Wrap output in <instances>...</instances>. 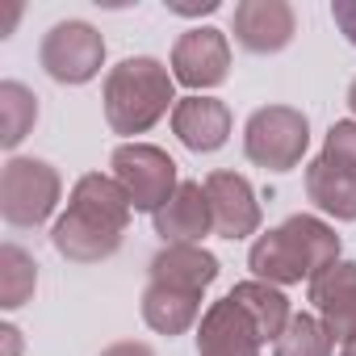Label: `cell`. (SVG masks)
Segmentation results:
<instances>
[{"mask_svg": "<svg viewBox=\"0 0 356 356\" xmlns=\"http://www.w3.org/2000/svg\"><path fill=\"white\" fill-rule=\"evenodd\" d=\"M130 197L113 176L88 172L76 181L67 214L55 222L51 243L63 260L72 264H101L122 248L126 222H130Z\"/></svg>", "mask_w": 356, "mask_h": 356, "instance_id": "6da1fadb", "label": "cell"}, {"mask_svg": "<svg viewBox=\"0 0 356 356\" xmlns=\"http://www.w3.org/2000/svg\"><path fill=\"white\" fill-rule=\"evenodd\" d=\"M339 260V235L310 214H293L268 235H260L248 252V264L260 281L268 285H293V281H314L323 268Z\"/></svg>", "mask_w": 356, "mask_h": 356, "instance_id": "7a4b0ae2", "label": "cell"}, {"mask_svg": "<svg viewBox=\"0 0 356 356\" xmlns=\"http://www.w3.org/2000/svg\"><path fill=\"white\" fill-rule=\"evenodd\" d=\"M172 101H176L172 97V72L151 55L122 59L105 76V118L118 134L151 130L168 113Z\"/></svg>", "mask_w": 356, "mask_h": 356, "instance_id": "3957f363", "label": "cell"}, {"mask_svg": "<svg viewBox=\"0 0 356 356\" xmlns=\"http://www.w3.org/2000/svg\"><path fill=\"white\" fill-rule=\"evenodd\" d=\"M59 172L47 159H26L13 155L0 172V214L9 227H38L55 214L59 206Z\"/></svg>", "mask_w": 356, "mask_h": 356, "instance_id": "277c9868", "label": "cell"}, {"mask_svg": "<svg viewBox=\"0 0 356 356\" xmlns=\"http://www.w3.org/2000/svg\"><path fill=\"white\" fill-rule=\"evenodd\" d=\"M306 147H310V122H306L302 109L264 105L243 126V151L260 168L289 172V168H298V159L306 155Z\"/></svg>", "mask_w": 356, "mask_h": 356, "instance_id": "5b68a950", "label": "cell"}, {"mask_svg": "<svg viewBox=\"0 0 356 356\" xmlns=\"http://www.w3.org/2000/svg\"><path fill=\"white\" fill-rule=\"evenodd\" d=\"M113 181L126 189L134 210L155 214L159 206L172 202V193L181 189L176 181V163L168 151L151 147V143H122L113 151Z\"/></svg>", "mask_w": 356, "mask_h": 356, "instance_id": "8992f818", "label": "cell"}, {"mask_svg": "<svg viewBox=\"0 0 356 356\" xmlns=\"http://www.w3.org/2000/svg\"><path fill=\"white\" fill-rule=\"evenodd\" d=\"M38 59H42L51 80H59V84H88L101 72V63H105V38L88 22H59V26L47 30Z\"/></svg>", "mask_w": 356, "mask_h": 356, "instance_id": "52a82bcc", "label": "cell"}, {"mask_svg": "<svg viewBox=\"0 0 356 356\" xmlns=\"http://www.w3.org/2000/svg\"><path fill=\"white\" fill-rule=\"evenodd\" d=\"M231 72V47L222 30H189L176 38L172 47V80H181L185 88H214Z\"/></svg>", "mask_w": 356, "mask_h": 356, "instance_id": "ba28073f", "label": "cell"}, {"mask_svg": "<svg viewBox=\"0 0 356 356\" xmlns=\"http://www.w3.org/2000/svg\"><path fill=\"white\" fill-rule=\"evenodd\" d=\"M310 302L339 343H356V260H335L310 281Z\"/></svg>", "mask_w": 356, "mask_h": 356, "instance_id": "9c48e42d", "label": "cell"}, {"mask_svg": "<svg viewBox=\"0 0 356 356\" xmlns=\"http://www.w3.org/2000/svg\"><path fill=\"white\" fill-rule=\"evenodd\" d=\"M298 17L285 0H243L235 5V42L252 55H277L293 42Z\"/></svg>", "mask_w": 356, "mask_h": 356, "instance_id": "30bf717a", "label": "cell"}, {"mask_svg": "<svg viewBox=\"0 0 356 356\" xmlns=\"http://www.w3.org/2000/svg\"><path fill=\"white\" fill-rule=\"evenodd\" d=\"M260 331L243 314V306L227 293L202 314L197 327V356H260Z\"/></svg>", "mask_w": 356, "mask_h": 356, "instance_id": "8fae6325", "label": "cell"}, {"mask_svg": "<svg viewBox=\"0 0 356 356\" xmlns=\"http://www.w3.org/2000/svg\"><path fill=\"white\" fill-rule=\"evenodd\" d=\"M206 197L214 210V231L222 239H248L260 227V202L252 185L239 172H210L206 176Z\"/></svg>", "mask_w": 356, "mask_h": 356, "instance_id": "7c38bea8", "label": "cell"}, {"mask_svg": "<svg viewBox=\"0 0 356 356\" xmlns=\"http://www.w3.org/2000/svg\"><path fill=\"white\" fill-rule=\"evenodd\" d=\"M155 235H163V243H197L202 235L214 231V210L206 197V185L185 181L172 193L168 206H159L155 214Z\"/></svg>", "mask_w": 356, "mask_h": 356, "instance_id": "4fadbf2b", "label": "cell"}, {"mask_svg": "<svg viewBox=\"0 0 356 356\" xmlns=\"http://www.w3.org/2000/svg\"><path fill=\"white\" fill-rule=\"evenodd\" d=\"M172 130L189 151H218L231 134V109L218 97H185L172 105Z\"/></svg>", "mask_w": 356, "mask_h": 356, "instance_id": "5bb4252c", "label": "cell"}, {"mask_svg": "<svg viewBox=\"0 0 356 356\" xmlns=\"http://www.w3.org/2000/svg\"><path fill=\"white\" fill-rule=\"evenodd\" d=\"M214 277H218V260L197 243H168L151 260V285H172V289L202 293L206 285H214Z\"/></svg>", "mask_w": 356, "mask_h": 356, "instance_id": "9a60e30c", "label": "cell"}, {"mask_svg": "<svg viewBox=\"0 0 356 356\" xmlns=\"http://www.w3.org/2000/svg\"><path fill=\"white\" fill-rule=\"evenodd\" d=\"M306 193L323 214H331L339 222H356V172L318 155L306 168Z\"/></svg>", "mask_w": 356, "mask_h": 356, "instance_id": "2e32d148", "label": "cell"}, {"mask_svg": "<svg viewBox=\"0 0 356 356\" xmlns=\"http://www.w3.org/2000/svg\"><path fill=\"white\" fill-rule=\"evenodd\" d=\"M197 310H202V293L172 289V285H151V281L143 289V318L159 335H181V331H189L197 323Z\"/></svg>", "mask_w": 356, "mask_h": 356, "instance_id": "e0dca14e", "label": "cell"}, {"mask_svg": "<svg viewBox=\"0 0 356 356\" xmlns=\"http://www.w3.org/2000/svg\"><path fill=\"white\" fill-rule=\"evenodd\" d=\"M231 298L243 306V314L256 323V331H260V339L268 343H277L281 339V331L289 327V298L277 289V285H268V281H243V285H235L231 289Z\"/></svg>", "mask_w": 356, "mask_h": 356, "instance_id": "ac0fdd59", "label": "cell"}, {"mask_svg": "<svg viewBox=\"0 0 356 356\" xmlns=\"http://www.w3.org/2000/svg\"><path fill=\"white\" fill-rule=\"evenodd\" d=\"M38 289V264L26 248L17 243H5L0 248V306L5 310H17L34 298Z\"/></svg>", "mask_w": 356, "mask_h": 356, "instance_id": "d6986e66", "label": "cell"}, {"mask_svg": "<svg viewBox=\"0 0 356 356\" xmlns=\"http://www.w3.org/2000/svg\"><path fill=\"white\" fill-rule=\"evenodd\" d=\"M38 122V97L17 84V80H5L0 84V147H17Z\"/></svg>", "mask_w": 356, "mask_h": 356, "instance_id": "ffe728a7", "label": "cell"}, {"mask_svg": "<svg viewBox=\"0 0 356 356\" xmlns=\"http://www.w3.org/2000/svg\"><path fill=\"white\" fill-rule=\"evenodd\" d=\"M331 331L323 327V318L314 314H293L289 327L281 331L273 356H331Z\"/></svg>", "mask_w": 356, "mask_h": 356, "instance_id": "44dd1931", "label": "cell"}, {"mask_svg": "<svg viewBox=\"0 0 356 356\" xmlns=\"http://www.w3.org/2000/svg\"><path fill=\"white\" fill-rule=\"evenodd\" d=\"M323 159L356 172V118L352 122H335L327 130V143H323Z\"/></svg>", "mask_w": 356, "mask_h": 356, "instance_id": "7402d4cb", "label": "cell"}, {"mask_svg": "<svg viewBox=\"0 0 356 356\" xmlns=\"http://www.w3.org/2000/svg\"><path fill=\"white\" fill-rule=\"evenodd\" d=\"M331 17H335L339 34L356 47V0H335V5H331Z\"/></svg>", "mask_w": 356, "mask_h": 356, "instance_id": "603a6c76", "label": "cell"}, {"mask_svg": "<svg viewBox=\"0 0 356 356\" xmlns=\"http://www.w3.org/2000/svg\"><path fill=\"white\" fill-rule=\"evenodd\" d=\"M101 356H155L151 343H138V339H122V343H109Z\"/></svg>", "mask_w": 356, "mask_h": 356, "instance_id": "cb8c5ba5", "label": "cell"}, {"mask_svg": "<svg viewBox=\"0 0 356 356\" xmlns=\"http://www.w3.org/2000/svg\"><path fill=\"white\" fill-rule=\"evenodd\" d=\"M172 13H185V17H193V13H214L218 9V0H202V5H168Z\"/></svg>", "mask_w": 356, "mask_h": 356, "instance_id": "d4e9b609", "label": "cell"}, {"mask_svg": "<svg viewBox=\"0 0 356 356\" xmlns=\"http://www.w3.org/2000/svg\"><path fill=\"white\" fill-rule=\"evenodd\" d=\"M0 335H5V343H9L5 356H17V348H22V343H17V327H0Z\"/></svg>", "mask_w": 356, "mask_h": 356, "instance_id": "484cf974", "label": "cell"}, {"mask_svg": "<svg viewBox=\"0 0 356 356\" xmlns=\"http://www.w3.org/2000/svg\"><path fill=\"white\" fill-rule=\"evenodd\" d=\"M348 105H352V113H356V80H352V88H348Z\"/></svg>", "mask_w": 356, "mask_h": 356, "instance_id": "4316f807", "label": "cell"}, {"mask_svg": "<svg viewBox=\"0 0 356 356\" xmlns=\"http://www.w3.org/2000/svg\"><path fill=\"white\" fill-rule=\"evenodd\" d=\"M343 356H356V343H343Z\"/></svg>", "mask_w": 356, "mask_h": 356, "instance_id": "83f0119b", "label": "cell"}]
</instances>
